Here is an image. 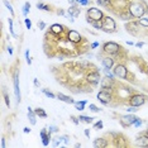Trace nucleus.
Here are the masks:
<instances>
[{"mask_svg":"<svg viewBox=\"0 0 148 148\" xmlns=\"http://www.w3.org/2000/svg\"><path fill=\"white\" fill-rule=\"evenodd\" d=\"M129 12L130 14L133 15V17H142V15L144 14V8L142 4H139V3H134V4H130L129 6Z\"/></svg>","mask_w":148,"mask_h":148,"instance_id":"nucleus-1","label":"nucleus"},{"mask_svg":"<svg viewBox=\"0 0 148 148\" xmlns=\"http://www.w3.org/2000/svg\"><path fill=\"white\" fill-rule=\"evenodd\" d=\"M88 18L91 19V20H101L103 13L98 8H90L88 10Z\"/></svg>","mask_w":148,"mask_h":148,"instance_id":"nucleus-2","label":"nucleus"},{"mask_svg":"<svg viewBox=\"0 0 148 148\" xmlns=\"http://www.w3.org/2000/svg\"><path fill=\"white\" fill-rule=\"evenodd\" d=\"M103 29L107 32H113L115 29V22L111 18H105L104 25H103Z\"/></svg>","mask_w":148,"mask_h":148,"instance_id":"nucleus-3","label":"nucleus"},{"mask_svg":"<svg viewBox=\"0 0 148 148\" xmlns=\"http://www.w3.org/2000/svg\"><path fill=\"white\" fill-rule=\"evenodd\" d=\"M114 75L118 76L119 79H125L127 77V69L122 65H118L114 70Z\"/></svg>","mask_w":148,"mask_h":148,"instance_id":"nucleus-4","label":"nucleus"},{"mask_svg":"<svg viewBox=\"0 0 148 148\" xmlns=\"http://www.w3.org/2000/svg\"><path fill=\"white\" fill-rule=\"evenodd\" d=\"M104 50H105V52H108V53H117L118 50H119V46L117 43H113V42H110V43L105 44Z\"/></svg>","mask_w":148,"mask_h":148,"instance_id":"nucleus-5","label":"nucleus"},{"mask_svg":"<svg viewBox=\"0 0 148 148\" xmlns=\"http://www.w3.org/2000/svg\"><path fill=\"white\" fill-rule=\"evenodd\" d=\"M137 119H138V118H136L134 115H127V117H123V118H122V124H123L124 127H128V125L134 124V122H136Z\"/></svg>","mask_w":148,"mask_h":148,"instance_id":"nucleus-6","label":"nucleus"},{"mask_svg":"<svg viewBox=\"0 0 148 148\" xmlns=\"http://www.w3.org/2000/svg\"><path fill=\"white\" fill-rule=\"evenodd\" d=\"M144 104V98L141 95H137V96H133V98L130 99V105H133V107H141V105Z\"/></svg>","mask_w":148,"mask_h":148,"instance_id":"nucleus-7","label":"nucleus"},{"mask_svg":"<svg viewBox=\"0 0 148 148\" xmlns=\"http://www.w3.org/2000/svg\"><path fill=\"white\" fill-rule=\"evenodd\" d=\"M98 99H99L100 101L104 103V104H107V103L110 101L111 96H110V94H109L108 91H100V92L98 94Z\"/></svg>","mask_w":148,"mask_h":148,"instance_id":"nucleus-8","label":"nucleus"},{"mask_svg":"<svg viewBox=\"0 0 148 148\" xmlns=\"http://www.w3.org/2000/svg\"><path fill=\"white\" fill-rule=\"evenodd\" d=\"M14 92L17 96V101H20V90H19V81H18V73H15L14 76Z\"/></svg>","mask_w":148,"mask_h":148,"instance_id":"nucleus-9","label":"nucleus"},{"mask_svg":"<svg viewBox=\"0 0 148 148\" xmlns=\"http://www.w3.org/2000/svg\"><path fill=\"white\" fill-rule=\"evenodd\" d=\"M69 38H70V41L71 42H80V39H81V36H80V33L79 32H76V31H70L69 32Z\"/></svg>","mask_w":148,"mask_h":148,"instance_id":"nucleus-10","label":"nucleus"},{"mask_svg":"<svg viewBox=\"0 0 148 148\" xmlns=\"http://www.w3.org/2000/svg\"><path fill=\"white\" fill-rule=\"evenodd\" d=\"M88 80L92 84H98L99 81H100V75H99L98 72H92L88 76Z\"/></svg>","mask_w":148,"mask_h":148,"instance_id":"nucleus-11","label":"nucleus"},{"mask_svg":"<svg viewBox=\"0 0 148 148\" xmlns=\"http://www.w3.org/2000/svg\"><path fill=\"white\" fill-rule=\"evenodd\" d=\"M79 14H80V8H75V6L69 8V15H71L72 18L79 17Z\"/></svg>","mask_w":148,"mask_h":148,"instance_id":"nucleus-12","label":"nucleus"},{"mask_svg":"<svg viewBox=\"0 0 148 148\" xmlns=\"http://www.w3.org/2000/svg\"><path fill=\"white\" fill-rule=\"evenodd\" d=\"M113 60L110 58V57H105V58H103V66L105 67V69H110V67L113 66Z\"/></svg>","mask_w":148,"mask_h":148,"instance_id":"nucleus-13","label":"nucleus"},{"mask_svg":"<svg viewBox=\"0 0 148 148\" xmlns=\"http://www.w3.org/2000/svg\"><path fill=\"white\" fill-rule=\"evenodd\" d=\"M57 98H58L60 100L65 101V103H69V104H75V101H73L71 98H69V96H66V95H63V94H58V95H57Z\"/></svg>","mask_w":148,"mask_h":148,"instance_id":"nucleus-14","label":"nucleus"},{"mask_svg":"<svg viewBox=\"0 0 148 148\" xmlns=\"http://www.w3.org/2000/svg\"><path fill=\"white\" fill-rule=\"evenodd\" d=\"M28 118H29V120H31V124H33V125L36 124V114L32 111L31 108H28Z\"/></svg>","mask_w":148,"mask_h":148,"instance_id":"nucleus-15","label":"nucleus"},{"mask_svg":"<svg viewBox=\"0 0 148 148\" xmlns=\"http://www.w3.org/2000/svg\"><path fill=\"white\" fill-rule=\"evenodd\" d=\"M50 134H48V136L46 134V129H43L41 132V136H42V138H43V144H44V146H48V143H50V141H48V139H50Z\"/></svg>","mask_w":148,"mask_h":148,"instance_id":"nucleus-16","label":"nucleus"},{"mask_svg":"<svg viewBox=\"0 0 148 148\" xmlns=\"http://www.w3.org/2000/svg\"><path fill=\"white\" fill-rule=\"evenodd\" d=\"M62 25H60V24H53L52 27H51V31L53 32V33H56V34H58V33H61L62 32Z\"/></svg>","mask_w":148,"mask_h":148,"instance_id":"nucleus-17","label":"nucleus"},{"mask_svg":"<svg viewBox=\"0 0 148 148\" xmlns=\"http://www.w3.org/2000/svg\"><path fill=\"white\" fill-rule=\"evenodd\" d=\"M105 146H107V143H105V141H104V139H100V138L95 139L94 147H105Z\"/></svg>","mask_w":148,"mask_h":148,"instance_id":"nucleus-18","label":"nucleus"},{"mask_svg":"<svg viewBox=\"0 0 148 148\" xmlns=\"http://www.w3.org/2000/svg\"><path fill=\"white\" fill-rule=\"evenodd\" d=\"M138 144H141V146H148V138L142 137L139 141H138Z\"/></svg>","mask_w":148,"mask_h":148,"instance_id":"nucleus-19","label":"nucleus"},{"mask_svg":"<svg viewBox=\"0 0 148 148\" xmlns=\"http://www.w3.org/2000/svg\"><path fill=\"white\" fill-rule=\"evenodd\" d=\"M86 101H81V103H75V107L77 110H84V107H85Z\"/></svg>","mask_w":148,"mask_h":148,"instance_id":"nucleus-20","label":"nucleus"},{"mask_svg":"<svg viewBox=\"0 0 148 148\" xmlns=\"http://www.w3.org/2000/svg\"><path fill=\"white\" fill-rule=\"evenodd\" d=\"M36 114H37V115H39V117H42V118H46V117H47V114L43 111V109H41V108L36 109Z\"/></svg>","mask_w":148,"mask_h":148,"instance_id":"nucleus-21","label":"nucleus"},{"mask_svg":"<svg viewBox=\"0 0 148 148\" xmlns=\"http://www.w3.org/2000/svg\"><path fill=\"white\" fill-rule=\"evenodd\" d=\"M79 119H81L82 122H85V123H91L92 122V119L94 118H91V117H85V115H81Z\"/></svg>","mask_w":148,"mask_h":148,"instance_id":"nucleus-22","label":"nucleus"},{"mask_svg":"<svg viewBox=\"0 0 148 148\" xmlns=\"http://www.w3.org/2000/svg\"><path fill=\"white\" fill-rule=\"evenodd\" d=\"M37 8H38V9H43V10H50V6H48V5H44L43 3H38V4H37Z\"/></svg>","mask_w":148,"mask_h":148,"instance_id":"nucleus-23","label":"nucleus"},{"mask_svg":"<svg viewBox=\"0 0 148 148\" xmlns=\"http://www.w3.org/2000/svg\"><path fill=\"white\" fill-rule=\"evenodd\" d=\"M29 8H31V4H29V3H25V5H24V8H23V14H24V15L28 14V12H29Z\"/></svg>","mask_w":148,"mask_h":148,"instance_id":"nucleus-24","label":"nucleus"},{"mask_svg":"<svg viewBox=\"0 0 148 148\" xmlns=\"http://www.w3.org/2000/svg\"><path fill=\"white\" fill-rule=\"evenodd\" d=\"M4 4H5V6H6V8H8V9H9V12H10V13H12V14H14V10H13L12 5H10V4H9V3H8V1H6V0H4Z\"/></svg>","mask_w":148,"mask_h":148,"instance_id":"nucleus-25","label":"nucleus"},{"mask_svg":"<svg viewBox=\"0 0 148 148\" xmlns=\"http://www.w3.org/2000/svg\"><path fill=\"white\" fill-rule=\"evenodd\" d=\"M98 3L100 5H104V6H107L109 5V3H110V0H98Z\"/></svg>","mask_w":148,"mask_h":148,"instance_id":"nucleus-26","label":"nucleus"},{"mask_svg":"<svg viewBox=\"0 0 148 148\" xmlns=\"http://www.w3.org/2000/svg\"><path fill=\"white\" fill-rule=\"evenodd\" d=\"M90 110H91V111H95V113H98L99 110H100V109L96 107V105H94V104H90Z\"/></svg>","mask_w":148,"mask_h":148,"instance_id":"nucleus-27","label":"nucleus"},{"mask_svg":"<svg viewBox=\"0 0 148 148\" xmlns=\"http://www.w3.org/2000/svg\"><path fill=\"white\" fill-rule=\"evenodd\" d=\"M61 141H62V138H56V139H54V142H53L54 147H58L60 143H61Z\"/></svg>","mask_w":148,"mask_h":148,"instance_id":"nucleus-28","label":"nucleus"},{"mask_svg":"<svg viewBox=\"0 0 148 148\" xmlns=\"http://www.w3.org/2000/svg\"><path fill=\"white\" fill-rule=\"evenodd\" d=\"M43 92H44V94H46V95L48 96V98H54V95L52 94V92H50V91H47V90H46V89H43Z\"/></svg>","mask_w":148,"mask_h":148,"instance_id":"nucleus-29","label":"nucleus"},{"mask_svg":"<svg viewBox=\"0 0 148 148\" xmlns=\"http://www.w3.org/2000/svg\"><path fill=\"white\" fill-rule=\"evenodd\" d=\"M139 23L142 25H144V27H148V19H141Z\"/></svg>","mask_w":148,"mask_h":148,"instance_id":"nucleus-30","label":"nucleus"},{"mask_svg":"<svg viewBox=\"0 0 148 148\" xmlns=\"http://www.w3.org/2000/svg\"><path fill=\"white\" fill-rule=\"evenodd\" d=\"M25 57H27V62H28V65H31L32 61H31V58H29V51H27V52H25Z\"/></svg>","mask_w":148,"mask_h":148,"instance_id":"nucleus-31","label":"nucleus"},{"mask_svg":"<svg viewBox=\"0 0 148 148\" xmlns=\"http://www.w3.org/2000/svg\"><path fill=\"white\" fill-rule=\"evenodd\" d=\"M56 132H58V129H57V127H50V133H56Z\"/></svg>","mask_w":148,"mask_h":148,"instance_id":"nucleus-32","label":"nucleus"},{"mask_svg":"<svg viewBox=\"0 0 148 148\" xmlns=\"http://www.w3.org/2000/svg\"><path fill=\"white\" fill-rule=\"evenodd\" d=\"M94 128H95V129H99V128H103V123H101V122H98V123H96V124L94 125Z\"/></svg>","mask_w":148,"mask_h":148,"instance_id":"nucleus-33","label":"nucleus"},{"mask_svg":"<svg viewBox=\"0 0 148 148\" xmlns=\"http://www.w3.org/2000/svg\"><path fill=\"white\" fill-rule=\"evenodd\" d=\"M79 4H81V5H86L88 4V0H76Z\"/></svg>","mask_w":148,"mask_h":148,"instance_id":"nucleus-34","label":"nucleus"},{"mask_svg":"<svg viewBox=\"0 0 148 148\" xmlns=\"http://www.w3.org/2000/svg\"><path fill=\"white\" fill-rule=\"evenodd\" d=\"M127 110H128V111H129V113H134V111H137V110H138V109H136V107H133V105H132V108H129V109H127Z\"/></svg>","mask_w":148,"mask_h":148,"instance_id":"nucleus-35","label":"nucleus"},{"mask_svg":"<svg viewBox=\"0 0 148 148\" xmlns=\"http://www.w3.org/2000/svg\"><path fill=\"white\" fill-rule=\"evenodd\" d=\"M25 24H27V27H28V28H31V27H32V22L29 20V19H25Z\"/></svg>","mask_w":148,"mask_h":148,"instance_id":"nucleus-36","label":"nucleus"},{"mask_svg":"<svg viewBox=\"0 0 148 148\" xmlns=\"http://www.w3.org/2000/svg\"><path fill=\"white\" fill-rule=\"evenodd\" d=\"M141 124H142V120H139V119H137V120L134 122V125H136V127H139Z\"/></svg>","mask_w":148,"mask_h":148,"instance_id":"nucleus-37","label":"nucleus"},{"mask_svg":"<svg viewBox=\"0 0 148 148\" xmlns=\"http://www.w3.org/2000/svg\"><path fill=\"white\" fill-rule=\"evenodd\" d=\"M38 27H39V28H41V29H43V28H44V27H46V24H44V23H43V22H39V23H38Z\"/></svg>","mask_w":148,"mask_h":148,"instance_id":"nucleus-38","label":"nucleus"},{"mask_svg":"<svg viewBox=\"0 0 148 148\" xmlns=\"http://www.w3.org/2000/svg\"><path fill=\"white\" fill-rule=\"evenodd\" d=\"M62 141L65 142L66 144H69V137H62Z\"/></svg>","mask_w":148,"mask_h":148,"instance_id":"nucleus-39","label":"nucleus"},{"mask_svg":"<svg viewBox=\"0 0 148 148\" xmlns=\"http://www.w3.org/2000/svg\"><path fill=\"white\" fill-rule=\"evenodd\" d=\"M85 134H86V137H90V130L89 129H85Z\"/></svg>","mask_w":148,"mask_h":148,"instance_id":"nucleus-40","label":"nucleus"},{"mask_svg":"<svg viewBox=\"0 0 148 148\" xmlns=\"http://www.w3.org/2000/svg\"><path fill=\"white\" fill-rule=\"evenodd\" d=\"M72 122H73V123H75V124H77V123H79V122H77V119H76L75 117H72Z\"/></svg>","mask_w":148,"mask_h":148,"instance_id":"nucleus-41","label":"nucleus"},{"mask_svg":"<svg viewBox=\"0 0 148 148\" xmlns=\"http://www.w3.org/2000/svg\"><path fill=\"white\" fill-rule=\"evenodd\" d=\"M29 132H31L29 128H24V133H29Z\"/></svg>","mask_w":148,"mask_h":148,"instance_id":"nucleus-42","label":"nucleus"},{"mask_svg":"<svg viewBox=\"0 0 148 148\" xmlns=\"http://www.w3.org/2000/svg\"><path fill=\"white\" fill-rule=\"evenodd\" d=\"M8 52H9V54H12V53H13V51H12V47H9V48H8Z\"/></svg>","mask_w":148,"mask_h":148,"instance_id":"nucleus-43","label":"nucleus"},{"mask_svg":"<svg viewBox=\"0 0 148 148\" xmlns=\"http://www.w3.org/2000/svg\"><path fill=\"white\" fill-rule=\"evenodd\" d=\"M143 46V43L142 42H139V43H137V47H142Z\"/></svg>","mask_w":148,"mask_h":148,"instance_id":"nucleus-44","label":"nucleus"},{"mask_svg":"<svg viewBox=\"0 0 148 148\" xmlns=\"http://www.w3.org/2000/svg\"><path fill=\"white\" fill-rule=\"evenodd\" d=\"M92 48H95V47H98V43H92V46H91Z\"/></svg>","mask_w":148,"mask_h":148,"instance_id":"nucleus-45","label":"nucleus"},{"mask_svg":"<svg viewBox=\"0 0 148 148\" xmlns=\"http://www.w3.org/2000/svg\"><path fill=\"white\" fill-rule=\"evenodd\" d=\"M69 1H70V3H71V4H72V3H75L76 0H69Z\"/></svg>","mask_w":148,"mask_h":148,"instance_id":"nucleus-46","label":"nucleus"},{"mask_svg":"<svg viewBox=\"0 0 148 148\" xmlns=\"http://www.w3.org/2000/svg\"><path fill=\"white\" fill-rule=\"evenodd\" d=\"M147 133H148V130H147Z\"/></svg>","mask_w":148,"mask_h":148,"instance_id":"nucleus-47","label":"nucleus"}]
</instances>
